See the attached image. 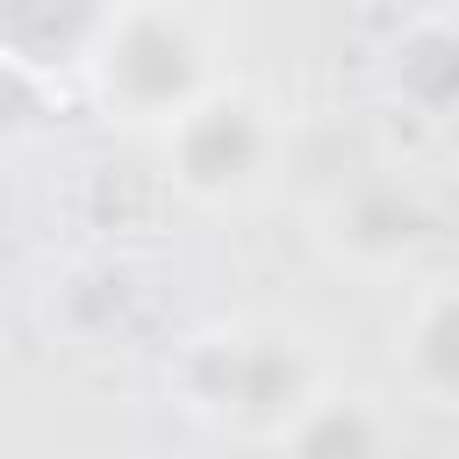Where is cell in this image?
<instances>
[{
  "label": "cell",
  "instance_id": "6da1fadb",
  "mask_svg": "<svg viewBox=\"0 0 459 459\" xmlns=\"http://www.w3.org/2000/svg\"><path fill=\"white\" fill-rule=\"evenodd\" d=\"M172 387L186 402V416H201L208 430H230V437H251V445H273L294 409L323 387L316 359L280 337V330H258V323H215V330H194L172 359Z\"/></svg>",
  "mask_w": 459,
  "mask_h": 459
},
{
  "label": "cell",
  "instance_id": "7a4b0ae2",
  "mask_svg": "<svg viewBox=\"0 0 459 459\" xmlns=\"http://www.w3.org/2000/svg\"><path fill=\"white\" fill-rule=\"evenodd\" d=\"M86 72H93L100 108L136 129H165L172 115H186L201 93L222 86L208 29L165 0H115L108 29L86 50Z\"/></svg>",
  "mask_w": 459,
  "mask_h": 459
},
{
  "label": "cell",
  "instance_id": "3957f363",
  "mask_svg": "<svg viewBox=\"0 0 459 459\" xmlns=\"http://www.w3.org/2000/svg\"><path fill=\"white\" fill-rule=\"evenodd\" d=\"M280 151H287L280 115H273L258 93L230 86V79L158 129L165 179H172L186 201H201V208H237V201H251V194L273 179Z\"/></svg>",
  "mask_w": 459,
  "mask_h": 459
},
{
  "label": "cell",
  "instance_id": "277c9868",
  "mask_svg": "<svg viewBox=\"0 0 459 459\" xmlns=\"http://www.w3.org/2000/svg\"><path fill=\"white\" fill-rule=\"evenodd\" d=\"M430 230H437V215H430V201H423L402 172L344 179V186H330V201H323V215H316V237H323L344 265H359V273H402V265L423 251Z\"/></svg>",
  "mask_w": 459,
  "mask_h": 459
},
{
  "label": "cell",
  "instance_id": "5b68a950",
  "mask_svg": "<svg viewBox=\"0 0 459 459\" xmlns=\"http://www.w3.org/2000/svg\"><path fill=\"white\" fill-rule=\"evenodd\" d=\"M273 459H394V416L359 387H316L273 437Z\"/></svg>",
  "mask_w": 459,
  "mask_h": 459
},
{
  "label": "cell",
  "instance_id": "8992f818",
  "mask_svg": "<svg viewBox=\"0 0 459 459\" xmlns=\"http://www.w3.org/2000/svg\"><path fill=\"white\" fill-rule=\"evenodd\" d=\"M115 0H0V65H86Z\"/></svg>",
  "mask_w": 459,
  "mask_h": 459
},
{
  "label": "cell",
  "instance_id": "52a82bcc",
  "mask_svg": "<svg viewBox=\"0 0 459 459\" xmlns=\"http://www.w3.org/2000/svg\"><path fill=\"white\" fill-rule=\"evenodd\" d=\"M387 86H394V100H402L409 122H423V129H445L452 122V100H459V36H452V22L437 7L402 29L394 65H387Z\"/></svg>",
  "mask_w": 459,
  "mask_h": 459
},
{
  "label": "cell",
  "instance_id": "ba28073f",
  "mask_svg": "<svg viewBox=\"0 0 459 459\" xmlns=\"http://www.w3.org/2000/svg\"><path fill=\"white\" fill-rule=\"evenodd\" d=\"M402 380L416 402L452 409L459 394V294L452 280H423V294L402 316Z\"/></svg>",
  "mask_w": 459,
  "mask_h": 459
}]
</instances>
